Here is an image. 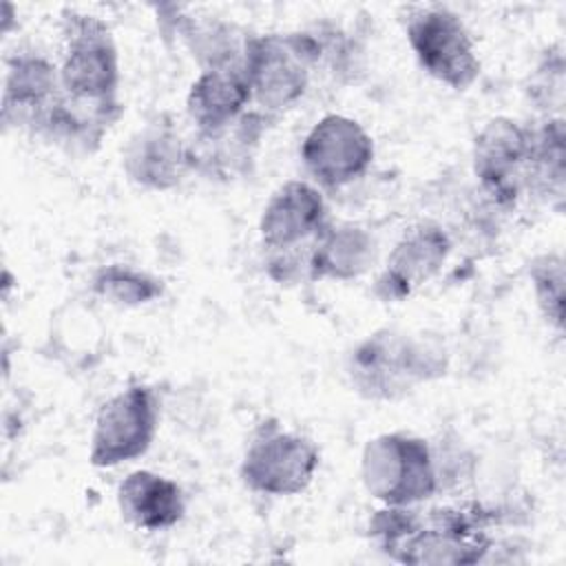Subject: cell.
Segmentation results:
<instances>
[{"instance_id": "obj_1", "label": "cell", "mask_w": 566, "mask_h": 566, "mask_svg": "<svg viewBox=\"0 0 566 566\" xmlns=\"http://www.w3.org/2000/svg\"><path fill=\"white\" fill-rule=\"evenodd\" d=\"M491 515L478 504L385 506L369 522L374 544L402 564H475L493 546Z\"/></svg>"}, {"instance_id": "obj_2", "label": "cell", "mask_w": 566, "mask_h": 566, "mask_svg": "<svg viewBox=\"0 0 566 566\" xmlns=\"http://www.w3.org/2000/svg\"><path fill=\"white\" fill-rule=\"evenodd\" d=\"M316 69L318 42L310 29L263 35L252 33L248 40L243 71L252 106L272 119L305 95Z\"/></svg>"}, {"instance_id": "obj_3", "label": "cell", "mask_w": 566, "mask_h": 566, "mask_svg": "<svg viewBox=\"0 0 566 566\" xmlns=\"http://www.w3.org/2000/svg\"><path fill=\"white\" fill-rule=\"evenodd\" d=\"M360 478L385 506H416L440 489V467L427 440L394 431L371 438L360 458Z\"/></svg>"}, {"instance_id": "obj_4", "label": "cell", "mask_w": 566, "mask_h": 566, "mask_svg": "<svg viewBox=\"0 0 566 566\" xmlns=\"http://www.w3.org/2000/svg\"><path fill=\"white\" fill-rule=\"evenodd\" d=\"M62 93L82 104L122 106L119 88V55L111 27L91 13L69 11L62 24Z\"/></svg>"}, {"instance_id": "obj_5", "label": "cell", "mask_w": 566, "mask_h": 566, "mask_svg": "<svg viewBox=\"0 0 566 566\" xmlns=\"http://www.w3.org/2000/svg\"><path fill=\"white\" fill-rule=\"evenodd\" d=\"M321 464L316 444L294 431H287L279 420H263L243 453L241 480L261 495L290 497L303 493Z\"/></svg>"}, {"instance_id": "obj_6", "label": "cell", "mask_w": 566, "mask_h": 566, "mask_svg": "<svg viewBox=\"0 0 566 566\" xmlns=\"http://www.w3.org/2000/svg\"><path fill=\"white\" fill-rule=\"evenodd\" d=\"M407 42L427 75L453 91H467L480 75L473 38L460 15L442 4L409 11Z\"/></svg>"}, {"instance_id": "obj_7", "label": "cell", "mask_w": 566, "mask_h": 566, "mask_svg": "<svg viewBox=\"0 0 566 566\" xmlns=\"http://www.w3.org/2000/svg\"><path fill=\"white\" fill-rule=\"evenodd\" d=\"M159 427V398L148 385H130L108 398L93 424L88 460L111 469L144 455Z\"/></svg>"}, {"instance_id": "obj_8", "label": "cell", "mask_w": 566, "mask_h": 566, "mask_svg": "<svg viewBox=\"0 0 566 566\" xmlns=\"http://www.w3.org/2000/svg\"><path fill=\"white\" fill-rule=\"evenodd\" d=\"M440 374L427 349L394 332H378L363 340L349 360V376L356 391L367 398L391 400L416 382Z\"/></svg>"}, {"instance_id": "obj_9", "label": "cell", "mask_w": 566, "mask_h": 566, "mask_svg": "<svg viewBox=\"0 0 566 566\" xmlns=\"http://www.w3.org/2000/svg\"><path fill=\"white\" fill-rule=\"evenodd\" d=\"M374 159L369 133L352 117L325 115L312 126L301 146V161L321 188H343L367 172Z\"/></svg>"}, {"instance_id": "obj_10", "label": "cell", "mask_w": 566, "mask_h": 566, "mask_svg": "<svg viewBox=\"0 0 566 566\" xmlns=\"http://www.w3.org/2000/svg\"><path fill=\"white\" fill-rule=\"evenodd\" d=\"M531 126L511 117L484 124L473 142V172L497 206H513L526 192Z\"/></svg>"}, {"instance_id": "obj_11", "label": "cell", "mask_w": 566, "mask_h": 566, "mask_svg": "<svg viewBox=\"0 0 566 566\" xmlns=\"http://www.w3.org/2000/svg\"><path fill=\"white\" fill-rule=\"evenodd\" d=\"M327 208L314 184L292 179L274 190L259 221L261 243L270 254L310 252L327 226Z\"/></svg>"}, {"instance_id": "obj_12", "label": "cell", "mask_w": 566, "mask_h": 566, "mask_svg": "<svg viewBox=\"0 0 566 566\" xmlns=\"http://www.w3.org/2000/svg\"><path fill=\"white\" fill-rule=\"evenodd\" d=\"M270 122L272 117L265 113L248 108L239 119L219 130L195 133V137L188 142L192 172L221 181L250 175L254 155Z\"/></svg>"}, {"instance_id": "obj_13", "label": "cell", "mask_w": 566, "mask_h": 566, "mask_svg": "<svg viewBox=\"0 0 566 566\" xmlns=\"http://www.w3.org/2000/svg\"><path fill=\"white\" fill-rule=\"evenodd\" d=\"M122 168L133 184L146 190H172L192 172L188 142L170 122L155 119L128 139Z\"/></svg>"}, {"instance_id": "obj_14", "label": "cell", "mask_w": 566, "mask_h": 566, "mask_svg": "<svg viewBox=\"0 0 566 566\" xmlns=\"http://www.w3.org/2000/svg\"><path fill=\"white\" fill-rule=\"evenodd\" d=\"M60 95V69L49 57L18 53L7 60L2 93V122L7 126L35 133Z\"/></svg>"}, {"instance_id": "obj_15", "label": "cell", "mask_w": 566, "mask_h": 566, "mask_svg": "<svg viewBox=\"0 0 566 566\" xmlns=\"http://www.w3.org/2000/svg\"><path fill=\"white\" fill-rule=\"evenodd\" d=\"M449 250V237L440 226L418 223L409 228L387 256V265L376 281L378 296L385 301L407 296L442 268Z\"/></svg>"}, {"instance_id": "obj_16", "label": "cell", "mask_w": 566, "mask_h": 566, "mask_svg": "<svg viewBox=\"0 0 566 566\" xmlns=\"http://www.w3.org/2000/svg\"><path fill=\"white\" fill-rule=\"evenodd\" d=\"M117 506L130 526L150 533L172 528L186 515L181 486L148 469L133 471L122 480L117 489Z\"/></svg>"}, {"instance_id": "obj_17", "label": "cell", "mask_w": 566, "mask_h": 566, "mask_svg": "<svg viewBox=\"0 0 566 566\" xmlns=\"http://www.w3.org/2000/svg\"><path fill=\"white\" fill-rule=\"evenodd\" d=\"M252 104L243 66L206 69L192 82L186 97V113L197 133L219 130L239 119Z\"/></svg>"}, {"instance_id": "obj_18", "label": "cell", "mask_w": 566, "mask_h": 566, "mask_svg": "<svg viewBox=\"0 0 566 566\" xmlns=\"http://www.w3.org/2000/svg\"><path fill=\"white\" fill-rule=\"evenodd\" d=\"M374 259L376 241L365 228L327 221L310 250V281L356 279L369 270Z\"/></svg>"}, {"instance_id": "obj_19", "label": "cell", "mask_w": 566, "mask_h": 566, "mask_svg": "<svg viewBox=\"0 0 566 566\" xmlns=\"http://www.w3.org/2000/svg\"><path fill=\"white\" fill-rule=\"evenodd\" d=\"M170 29L188 46L201 71L243 66L245 46L252 33H245L234 22H226L214 15H186L170 18Z\"/></svg>"}, {"instance_id": "obj_20", "label": "cell", "mask_w": 566, "mask_h": 566, "mask_svg": "<svg viewBox=\"0 0 566 566\" xmlns=\"http://www.w3.org/2000/svg\"><path fill=\"white\" fill-rule=\"evenodd\" d=\"M564 117H546L531 128V159L526 172V192L562 208L564 201Z\"/></svg>"}, {"instance_id": "obj_21", "label": "cell", "mask_w": 566, "mask_h": 566, "mask_svg": "<svg viewBox=\"0 0 566 566\" xmlns=\"http://www.w3.org/2000/svg\"><path fill=\"white\" fill-rule=\"evenodd\" d=\"M93 292L113 305L137 307L161 296L164 285L159 279L135 270L130 265L113 263L93 276Z\"/></svg>"}, {"instance_id": "obj_22", "label": "cell", "mask_w": 566, "mask_h": 566, "mask_svg": "<svg viewBox=\"0 0 566 566\" xmlns=\"http://www.w3.org/2000/svg\"><path fill=\"white\" fill-rule=\"evenodd\" d=\"M531 283L537 307L557 332L564 327V259L562 254H539L531 263Z\"/></svg>"}, {"instance_id": "obj_23", "label": "cell", "mask_w": 566, "mask_h": 566, "mask_svg": "<svg viewBox=\"0 0 566 566\" xmlns=\"http://www.w3.org/2000/svg\"><path fill=\"white\" fill-rule=\"evenodd\" d=\"M564 49L562 44H555L546 51L531 75V84L526 88L528 99L535 108L544 111L546 117H559L564 106Z\"/></svg>"}]
</instances>
